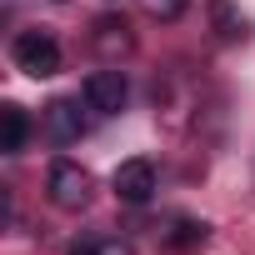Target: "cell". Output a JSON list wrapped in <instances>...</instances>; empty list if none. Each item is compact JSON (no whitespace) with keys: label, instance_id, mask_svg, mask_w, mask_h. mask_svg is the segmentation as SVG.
I'll return each instance as SVG.
<instances>
[{"label":"cell","instance_id":"cell-1","mask_svg":"<svg viewBox=\"0 0 255 255\" xmlns=\"http://www.w3.org/2000/svg\"><path fill=\"white\" fill-rule=\"evenodd\" d=\"M10 60H15V70H25L30 80H50V75H60V65H65L55 35H45V30H20L15 45H10Z\"/></svg>","mask_w":255,"mask_h":255},{"label":"cell","instance_id":"cell-2","mask_svg":"<svg viewBox=\"0 0 255 255\" xmlns=\"http://www.w3.org/2000/svg\"><path fill=\"white\" fill-rule=\"evenodd\" d=\"M45 190H50V205L55 210H85L95 185H90V170L75 165V160H55L50 175H45Z\"/></svg>","mask_w":255,"mask_h":255},{"label":"cell","instance_id":"cell-3","mask_svg":"<svg viewBox=\"0 0 255 255\" xmlns=\"http://www.w3.org/2000/svg\"><path fill=\"white\" fill-rule=\"evenodd\" d=\"M155 185H160V180H155V165H150L145 155L120 160L115 175H110V190H115V200H125V205H150Z\"/></svg>","mask_w":255,"mask_h":255},{"label":"cell","instance_id":"cell-4","mask_svg":"<svg viewBox=\"0 0 255 255\" xmlns=\"http://www.w3.org/2000/svg\"><path fill=\"white\" fill-rule=\"evenodd\" d=\"M80 95H85V105L95 115H120L125 100H130V85H125V70H90Z\"/></svg>","mask_w":255,"mask_h":255},{"label":"cell","instance_id":"cell-5","mask_svg":"<svg viewBox=\"0 0 255 255\" xmlns=\"http://www.w3.org/2000/svg\"><path fill=\"white\" fill-rule=\"evenodd\" d=\"M40 125L55 145H75L85 135V115H80V100H50L40 110Z\"/></svg>","mask_w":255,"mask_h":255},{"label":"cell","instance_id":"cell-6","mask_svg":"<svg viewBox=\"0 0 255 255\" xmlns=\"http://www.w3.org/2000/svg\"><path fill=\"white\" fill-rule=\"evenodd\" d=\"M90 40H95V50H100L105 60H115V55H125V50L135 45V40H130V25H125L120 15H100V20H95V35H90Z\"/></svg>","mask_w":255,"mask_h":255},{"label":"cell","instance_id":"cell-7","mask_svg":"<svg viewBox=\"0 0 255 255\" xmlns=\"http://www.w3.org/2000/svg\"><path fill=\"white\" fill-rule=\"evenodd\" d=\"M210 25H215V35H220L225 45H245V40H250V20L235 15L230 0H210Z\"/></svg>","mask_w":255,"mask_h":255},{"label":"cell","instance_id":"cell-8","mask_svg":"<svg viewBox=\"0 0 255 255\" xmlns=\"http://www.w3.org/2000/svg\"><path fill=\"white\" fill-rule=\"evenodd\" d=\"M0 125H5L0 150H5V155H20V150H25V135H30V115H25V105H5V110H0Z\"/></svg>","mask_w":255,"mask_h":255},{"label":"cell","instance_id":"cell-9","mask_svg":"<svg viewBox=\"0 0 255 255\" xmlns=\"http://www.w3.org/2000/svg\"><path fill=\"white\" fill-rule=\"evenodd\" d=\"M205 240H210V225H205V220H175V225L165 230V245L180 250V255H185V250H200Z\"/></svg>","mask_w":255,"mask_h":255},{"label":"cell","instance_id":"cell-10","mask_svg":"<svg viewBox=\"0 0 255 255\" xmlns=\"http://www.w3.org/2000/svg\"><path fill=\"white\" fill-rule=\"evenodd\" d=\"M140 5H145V15H150V20H165V25H170V20H180V15H185L190 0H140Z\"/></svg>","mask_w":255,"mask_h":255},{"label":"cell","instance_id":"cell-11","mask_svg":"<svg viewBox=\"0 0 255 255\" xmlns=\"http://www.w3.org/2000/svg\"><path fill=\"white\" fill-rule=\"evenodd\" d=\"M100 250H105V240H100V235H80V240H70V245H65V255H100Z\"/></svg>","mask_w":255,"mask_h":255},{"label":"cell","instance_id":"cell-12","mask_svg":"<svg viewBox=\"0 0 255 255\" xmlns=\"http://www.w3.org/2000/svg\"><path fill=\"white\" fill-rule=\"evenodd\" d=\"M100 255H130V245H115V240H105V250Z\"/></svg>","mask_w":255,"mask_h":255}]
</instances>
